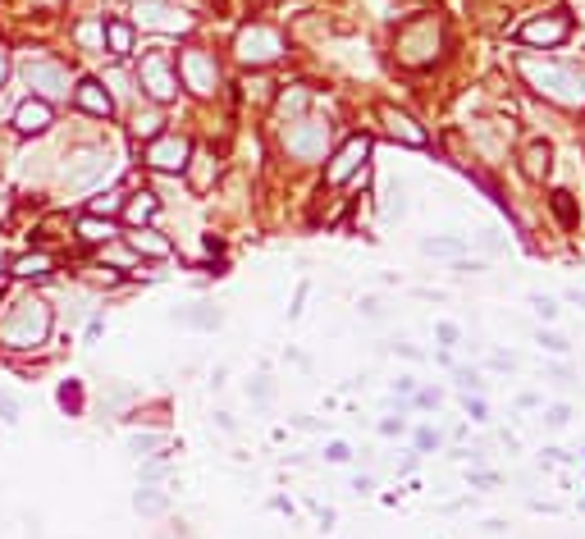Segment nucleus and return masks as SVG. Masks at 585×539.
Here are the masks:
<instances>
[{
	"label": "nucleus",
	"instance_id": "29",
	"mask_svg": "<svg viewBox=\"0 0 585 539\" xmlns=\"http://www.w3.org/2000/svg\"><path fill=\"white\" fill-rule=\"evenodd\" d=\"M275 105H280V114H293V120H297V114L311 105V96H306L302 87H293V92H280V101H275Z\"/></svg>",
	"mask_w": 585,
	"mask_h": 539
},
{
	"label": "nucleus",
	"instance_id": "24",
	"mask_svg": "<svg viewBox=\"0 0 585 539\" xmlns=\"http://www.w3.org/2000/svg\"><path fill=\"white\" fill-rule=\"evenodd\" d=\"M549 156H554L549 142H531V146H526V156H522L526 178H544V174H549Z\"/></svg>",
	"mask_w": 585,
	"mask_h": 539
},
{
	"label": "nucleus",
	"instance_id": "2",
	"mask_svg": "<svg viewBox=\"0 0 585 539\" xmlns=\"http://www.w3.org/2000/svg\"><path fill=\"white\" fill-rule=\"evenodd\" d=\"M522 79L539 92L549 96L567 110L585 105V69L576 64H558V60H522Z\"/></svg>",
	"mask_w": 585,
	"mask_h": 539
},
{
	"label": "nucleus",
	"instance_id": "39",
	"mask_svg": "<svg viewBox=\"0 0 585 539\" xmlns=\"http://www.w3.org/2000/svg\"><path fill=\"white\" fill-rule=\"evenodd\" d=\"M416 448H421V452L439 448V435H435V430H416Z\"/></svg>",
	"mask_w": 585,
	"mask_h": 539
},
{
	"label": "nucleus",
	"instance_id": "3",
	"mask_svg": "<svg viewBox=\"0 0 585 539\" xmlns=\"http://www.w3.org/2000/svg\"><path fill=\"white\" fill-rule=\"evenodd\" d=\"M138 83H142V92H146L155 105H165V101L179 96V69H174V60H170L165 46L142 51V60H138Z\"/></svg>",
	"mask_w": 585,
	"mask_h": 539
},
{
	"label": "nucleus",
	"instance_id": "44",
	"mask_svg": "<svg viewBox=\"0 0 585 539\" xmlns=\"http://www.w3.org/2000/svg\"><path fill=\"white\" fill-rule=\"evenodd\" d=\"M380 435H403V420H380Z\"/></svg>",
	"mask_w": 585,
	"mask_h": 539
},
{
	"label": "nucleus",
	"instance_id": "32",
	"mask_svg": "<svg viewBox=\"0 0 585 539\" xmlns=\"http://www.w3.org/2000/svg\"><path fill=\"white\" fill-rule=\"evenodd\" d=\"M531 306H535V316H539V320H554V316H558V302H554V297H544V293H531Z\"/></svg>",
	"mask_w": 585,
	"mask_h": 539
},
{
	"label": "nucleus",
	"instance_id": "35",
	"mask_svg": "<svg viewBox=\"0 0 585 539\" xmlns=\"http://www.w3.org/2000/svg\"><path fill=\"white\" fill-rule=\"evenodd\" d=\"M554 211L563 215V224H576V211H572V197H567V192H554Z\"/></svg>",
	"mask_w": 585,
	"mask_h": 539
},
{
	"label": "nucleus",
	"instance_id": "40",
	"mask_svg": "<svg viewBox=\"0 0 585 539\" xmlns=\"http://www.w3.org/2000/svg\"><path fill=\"white\" fill-rule=\"evenodd\" d=\"M435 334H439V343H444V348H453V343H457V325H453V320H444Z\"/></svg>",
	"mask_w": 585,
	"mask_h": 539
},
{
	"label": "nucleus",
	"instance_id": "26",
	"mask_svg": "<svg viewBox=\"0 0 585 539\" xmlns=\"http://www.w3.org/2000/svg\"><path fill=\"white\" fill-rule=\"evenodd\" d=\"M55 398H60V407H64L69 416H83V384H78V379H64Z\"/></svg>",
	"mask_w": 585,
	"mask_h": 539
},
{
	"label": "nucleus",
	"instance_id": "43",
	"mask_svg": "<svg viewBox=\"0 0 585 539\" xmlns=\"http://www.w3.org/2000/svg\"><path fill=\"white\" fill-rule=\"evenodd\" d=\"M394 352H403V357H407V361H421V352H416V348H412V343H394Z\"/></svg>",
	"mask_w": 585,
	"mask_h": 539
},
{
	"label": "nucleus",
	"instance_id": "7",
	"mask_svg": "<svg viewBox=\"0 0 585 539\" xmlns=\"http://www.w3.org/2000/svg\"><path fill=\"white\" fill-rule=\"evenodd\" d=\"M325 146H330V124H321V120H293V124L284 129V151H288V161L311 165V161L325 156Z\"/></svg>",
	"mask_w": 585,
	"mask_h": 539
},
{
	"label": "nucleus",
	"instance_id": "38",
	"mask_svg": "<svg viewBox=\"0 0 585 539\" xmlns=\"http://www.w3.org/2000/svg\"><path fill=\"white\" fill-rule=\"evenodd\" d=\"M325 457H330V461H347V457H353V448H347L343 439H334V444L325 448Z\"/></svg>",
	"mask_w": 585,
	"mask_h": 539
},
{
	"label": "nucleus",
	"instance_id": "46",
	"mask_svg": "<svg viewBox=\"0 0 585 539\" xmlns=\"http://www.w3.org/2000/svg\"><path fill=\"white\" fill-rule=\"evenodd\" d=\"M5 79H10V55L0 51V87H5Z\"/></svg>",
	"mask_w": 585,
	"mask_h": 539
},
{
	"label": "nucleus",
	"instance_id": "45",
	"mask_svg": "<svg viewBox=\"0 0 585 539\" xmlns=\"http://www.w3.org/2000/svg\"><path fill=\"white\" fill-rule=\"evenodd\" d=\"M362 311H366L371 320H380V302H375V297H366V302H362Z\"/></svg>",
	"mask_w": 585,
	"mask_h": 539
},
{
	"label": "nucleus",
	"instance_id": "31",
	"mask_svg": "<svg viewBox=\"0 0 585 539\" xmlns=\"http://www.w3.org/2000/svg\"><path fill=\"white\" fill-rule=\"evenodd\" d=\"M155 133H161V114H138V120H133V137H155Z\"/></svg>",
	"mask_w": 585,
	"mask_h": 539
},
{
	"label": "nucleus",
	"instance_id": "14",
	"mask_svg": "<svg viewBox=\"0 0 585 539\" xmlns=\"http://www.w3.org/2000/svg\"><path fill=\"white\" fill-rule=\"evenodd\" d=\"M51 124H55V110H51L46 101H37V96L19 101V110H14V133L37 137V133H46Z\"/></svg>",
	"mask_w": 585,
	"mask_h": 539
},
{
	"label": "nucleus",
	"instance_id": "9",
	"mask_svg": "<svg viewBox=\"0 0 585 539\" xmlns=\"http://www.w3.org/2000/svg\"><path fill=\"white\" fill-rule=\"evenodd\" d=\"M110 170H114L110 146H88V151H73V156H69L64 183H69V187H92V183L110 178Z\"/></svg>",
	"mask_w": 585,
	"mask_h": 539
},
{
	"label": "nucleus",
	"instance_id": "22",
	"mask_svg": "<svg viewBox=\"0 0 585 539\" xmlns=\"http://www.w3.org/2000/svg\"><path fill=\"white\" fill-rule=\"evenodd\" d=\"M133 508H138L142 517H161V512H170V493L155 489V485H142V489L133 493Z\"/></svg>",
	"mask_w": 585,
	"mask_h": 539
},
{
	"label": "nucleus",
	"instance_id": "25",
	"mask_svg": "<svg viewBox=\"0 0 585 539\" xmlns=\"http://www.w3.org/2000/svg\"><path fill=\"white\" fill-rule=\"evenodd\" d=\"M124 215H129V224L151 220V215H155V192H133V197L124 202Z\"/></svg>",
	"mask_w": 585,
	"mask_h": 539
},
{
	"label": "nucleus",
	"instance_id": "8",
	"mask_svg": "<svg viewBox=\"0 0 585 539\" xmlns=\"http://www.w3.org/2000/svg\"><path fill=\"white\" fill-rule=\"evenodd\" d=\"M439 51V23L435 19H412L398 28V60L403 64H430Z\"/></svg>",
	"mask_w": 585,
	"mask_h": 539
},
{
	"label": "nucleus",
	"instance_id": "33",
	"mask_svg": "<svg viewBox=\"0 0 585 539\" xmlns=\"http://www.w3.org/2000/svg\"><path fill=\"white\" fill-rule=\"evenodd\" d=\"M19 416H23V407H19V398H10V394H0V420H5V426H19Z\"/></svg>",
	"mask_w": 585,
	"mask_h": 539
},
{
	"label": "nucleus",
	"instance_id": "47",
	"mask_svg": "<svg viewBox=\"0 0 585 539\" xmlns=\"http://www.w3.org/2000/svg\"><path fill=\"white\" fill-rule=\"evenodd\" d=\"M10 275V265H5V256H0V279H5Z\"/></svg>",
	"mask_w": 585,
	"mask_h": 539
},
{
	"label": "nucleus",
	"instance_id": "16",
	"mask_svg": "<svg viewBox=\"0 0 585 539\" xmlns=\"http://www.w3.org/2000/svg\"><path fill=\"white\" fill-rule=\"evenodd\" d=\"M51 270H55V256H51L46 247L23 252V256H14V261H10V275H14V279H32V284L51 279Z\"/></svg>",
	"mask_w": 585,
	"mask_h": 539
},
{
	"label": "nucleus",
	"instance_id": "13",
	"mask_svg": "<svg viewBox=\"0 0 585 539\" xmlns=\"http://www.w3.org/2000/svg\"><path fill=\"white\" fill-rule=\"evenodd\" d=\"M567 32H572V19H567V14H544V19H531V23L522 28V42H526V46H558Z\"/></svg>",
	"mask_w": 585,
	"mask_h": 539
},
{
	"label": "nucleus",
	"instance_id": "21",
	"mask_svg": "<svg viewBox=\"0 0 585 539\" xmlns=\"http://www.w3.org/2000/svg\"><path fill=\"white\" fill-rule=\"evenodd\" d=\"M114 234H120V228H114L110 220H101V215H83V220H78V238H83V243H92V247H105V243H114Z\"/></svg>",
	"mask_w": 585,
	"mask_h": 539
},
{
	"label": "nucleus",
	"instance_id": "1",
	"mask_svg": "<svg viewBox=\"0 0 585 539\" xmlns=\"http://www.w3.org/2000/svg\"><path fill=\"white\" fill-rule=\"evenodd\" d=\"M51 306L42 297H19L5 320H0V348L5 352H28V348H46L51 338Z\"/></svg>",
	"mask_w": 585,
	"mask_h": 539
},
{
	"label": "nucleus",
	"instance_id": "30",
	"mask_svg": "<svg viewBox=\"0 0 585 539\" xmlns=\"http://www.w3.org/2000/svg\"><path fill=\"white\" fill-rule=\"evenodd\" d=\"M88 211L92 215H114V211H124V197H120V192H101V197H92Z\"/></svg>",
	"mask_w": 585,
	"mask_h": 539
},
{
	"label": "nucleus",
	"instance_id": "10",
	"mask_svg": "<svg viewBox=\"0 0 585 539\" xmlns=\"http://www.w3.org/2000/svg\"><path fill=\"white\" fill-rule=\"evenodd\" d=\"M188 156H192V142L188 137H179V133H170V137H155L151 146H146V170H155V174H179L183 165H188Z\"/></svg>",
	"mask_w": 585,
	"mask_h": 539
},
{
	"label": "nucleus",
	"instance_id": "17",
	"mask_svg": "<svg viewBox=\"0 0 585 539\" xmlns=\"http://www.w3.org/2000/svg\"><path fill=\"white\" fill-rule=\"evenodd\" d=\"M73 105L83 110V114H96V120H110V110H114L105 83H96V79H88V83H78V87H73Z\"/></svg>",
	"mask_w": 585,
	"mask_h": 539
},
{
	"label": "nucleus",
	"instance_id": "18",
	"mask_svg": "<svg viewBox=\"0 0 585 539\" xmlns=\"http://www.w3.org/2000/svg\"><path fill=\"white\" fill-rule=\"evenodd\" d=\"M183 170H188V183H192V192H206V187L215 183V174H220V165H215V156H211V151H192Z\"/></svg>",
	"mask_w": 585,
	"mask_h": 539
},
{
	"label": "nucleus",
	"instance_id": "36",
	"mask_svg": "<svg viewBox=\"0 0 585 539\" xmlns=\"http://www.w3.org/2000/svg\"><path fill=\"white\" fill-rule=\"evenodd\" d=\"M247 398H256V402H265V398H270V379H265V375L247 379Z\"/></svg>",
	"mask_w": 585,
	"mask_h": 539
},
{
	"label": "nucleus",
	"instance_id": "5",
	"mask_svg": "<svg viewBox=\"0 0 585 539\" xmlns=\"http://www.w3.org/2000/svg\"><path fill=\"white\" fill-rule=\"evenodd\" d=\"M179 79L192 96H215L220 92V60L202 46H188V51H179Z\"/></svg>",
	"mask_w": 585,
	"mask_h": 539
},
{
	"label": "nucleus",
	"instance_id": "27",
	"mask_svg": "<svg viewBox=\"0 0 585 539\" xmlns=\"http://www.w3.org/2000/svg\"><path fill=\"white\" fill-rule=\"evenodd\" d=\"M421 252H425V256H453V261H457L466 247H462V238H421Z\"/></svg>",
	"mask_w": 585,
	"mask_h": 539
},
{
	"label": "nucleus",
	"instance_id": "11",
	"mask_svg": "<svg viewBox=\"0 0 585 539\" xmlns=\"http://www.w3.org/2000/svg\"><path fill=\"white\" fill-rule=\"evenodd\" d=\"M133 14H138L133 23H142L151 32H183V28H192V19L183 10H174L170 0H138Z\"/></svg>",
	"mask_w": 585,
	"mask_h": 539
},
{
	"label": "nucleus",
	"instance_id": "42",
	"mask_svg": "<svg viewBox=\"0 0 585 539\" xmlns=\"http://www.w3.org/2000/svg\"><path fill=\"white\" fill-rule=\"evenodd\" d=\"M466 411H472V420H485V402L481 398H466Z\"/></svg>",
	"mask_w": 585,
	"mask_h": 539
},
{
	"label": "nucleus",
	"instance_id": "34",
	"mask_svg": "<svg viewBox=\"0 0 585 539\" xmlns=\"http://www.w3.org/2000/svg\"><path fill=\"white\" fill-rule=\"evenodd\" d=\"M539 348H544V352H554V357H563L572 343H567L563 334H544V329H539Z\"/></svg>",
	"mask_w": 585,
	"mask_h": 539
},
{
	"label": "nucleus",
	"instance_id": "23",
	"mask_svg": "<svg viewBox=\"0 0 585 539\" xmlns=\"http://www.w3.org/2000/svg\"><path fill=\"white\" fill-rule=\"evenodd\" d=\"M129 243H133V252H138V256H151V261L170 256V243H165L161 234H151V228H138V234H129Z\"/></svg>",
	"mask_w": 585,
	"mask_h": 539
},
{
	"label": "nucleus",
	"instance_id": "6",
	"mask_svg": "<svg viewBox=\"0 0 585 539\" xmlns=\"http://www.w3.org/2000/svg\"><path fill=\"white\" fill-rule=\"evenodd\" d=\"M23 83L32 87V96L37 101H64L69 96V69L60 64V60H46V55H32L28 64H23Z\"/></svg>",
	"mask_w": 585,
	"mask_h": 539
},
{
	"label": "nucleus",
	"instance_id": "28",
	"mask_svg": "<svg viewBox=\"0 0 585 539\" xmlns=\"http://www.w3.org/2000/svg\"><path fill=\"white\" fill-rule=\"evenodd\" d=\"M129 448H133V457H165V439L161 435H133Z\"/></svg>",
	"mask_w": 585,
	"mask_h": 539
},
{
	"label": "nucleus",
	"instance_id": "37",
	"mask_svg": "<svg viewBox=\"0 0 585 539\" xmlns=\"http://www.w3.org/2000/svg\"><path fill=\"white\" fill-rule=\"evenodd\" d=\"M457 389H462V394H476V389H481L476 370H457Z\"/></svg>",
	"mask_w": 585,
	"mask_h": 539
},
{
	"label": "nucleus",
	"instance_id": "15",
	"mask_svg": "<svg viewBox=\"0 0 585 539\" xmlns=\"http://www.w3.org/2000/svg\"><path fill=\"white\" fill-rule=\"evenodd\" d=\"M380 124L389 129V137H398L403 146H425V129L398 105H380Z\"/></svg>",
	"mask_w": 585,
	"mask_h": 539
},
{
	"label": "nucleus",
	"instance_id": "20",
	"mask_svg": "<svg viewBox=\"0 0 585 539\" xmlns=\"http://www.w3.org/2000/svg\"><path fill=\"white\" fill-rule=\"evenodd\" d=\"M105 51H110L114 60H124V55L133 51V23H124V19H105Z\"/></svg>",
	"mask_w": 585,
	"mask_h": 539
},
{
	"label": "nucleus",
	"instance_id": "19",
	"mask_svg": "<svg viewBox=\"0 0 585 539\" xmlns=\"http://www.w3.org/2000/svg\"><path fill=\"white\" fill-rule=\"evenodd\" d=\"M174 320L188 325V329H220V325H224V311H220V306H211V302H197V306H183V311H174Z\"/></svg>",
	"mask_w": 585,
	"mask_h": 539
},
{
	"label": "nucleus",
	"instance_id": "4",
	"mask_svg": "<svg viewBox=\"0 0 585 539\" xmlns=\"http://www.w3.org/2000/svg\"><path fill=\"white\" fill-rule=\"evenodd\" d=\"M284 51H288V46H284V32L270 28V23H247V28L238 32V42H233V55H238L243 64H252V69L275 64Z\"/></svg>",
	"mask_w": 585,
	"mask_h": 539
},
{
	"label": "nucleus",
	"instance_id": "12",
	"mask_svg": "<svg viewBox=\"0 0 585 539\" xmlns=\"http://www.w3.org/2000/svg\"><path fill=\"white\" fill-rule=\"evenodd\" d=\"M366 151H371V142H366V137H347V142L334 151V161L325 165V183H330V187L347 183V178H353V174L366 165Z\"/></svg>",
	"mask_w": 585,
	"mask_h": 539
},
{
	"label": "nucleus",
	"instance_id": "41",
	"mask_svg": "<svg viewBox=\"0 0 585 539\" xmlns=\"http://www.w3.org/2000/svg\"><path fill=\"white\" fill-rule=\"evenodd\" d=\"M567 416H572L567 407H549V416H544V420H549V426L558 430V426H567Z\"/></svg>",
	"mask_w": 585,
	"mask_h": 539
}]
</instances>
